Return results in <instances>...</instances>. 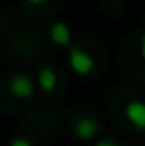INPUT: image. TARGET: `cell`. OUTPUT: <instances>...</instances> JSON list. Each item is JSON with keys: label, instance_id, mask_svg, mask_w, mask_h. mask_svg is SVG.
I'll return each instance as SVG.
<instances>
[{"label": "cell", "instance_id": "6da1fadb", "mask_svg": "<svg viewBox=\"0 0 145 146\" xmlns=\"http://www.w3.org/2000/svg\"><path fill=\"white\" fill-rule=\"evenodd\" d=\"M69 63H71V67L75 68L78 74H82V76L91 74V72L95 70V61H93V57H91L89 54H86L84 50L75 48V46H71Z\"/></svg>", "mask_w": 145, "mask_h": 146}, {"label": "cell", "instance_id": "277c9868", "mask_svg": "<svg viewBox=\"0 0 145 146\" xmlns=\"http://www.w3.org/2000/svg\"><path fill=\"white\" fill-rule=\"evenodd\" d=\"M76 135L80 137V139H91V137H95L97 135V131H99V128H97V122L95 120H91V118H80L78 122H76Z\"/></svg>", "mask_w": 145, "mask_h": 146}, {"label": "cell", "instance_id": "3957f363", "mask_svg": "<svg viewBox=\"0 0 145 146\" xmlns=\"http://www.w3.org/2000/svg\"><path fill=\"white\" fill-rule=\"evenodd\" d=\"M127 117L136 128L145 129V104L143 102H130L127 106Z\"/></svg>", "mask_w": 145, "mask_h": 146}, {"label": "cell", "instance_id": "9c48e42d", "mask_svg": "<svg viewBox=\"0 0 145 146\" xmlns=\"http://www.w3.org/2000/svg\"><path fill=\"white\" fill-rule=\"evenodd\" d=\"M32 4H39V2H45V0H30Z\"/></svg>", "mask_w": 145, "mask_h": 146}, {"label": "cell", "instance_id": "ba28073f", "mask_svg": "<svg viewBox=\"0 0 145 146\" xmlns=\"http://www.w3.org/2000/svg\"><path fill=\"white\" fill-rule=\"evenodd\" d=\"M142 56L145 59V35H142Z\"/></svg>", "mask_w": 145, "mask_h": 146}, {"label": "cell", "instance_id": "52a82bcc", "mask_svg": "<svg viewBox=\"0 0 145 146\" xmlns=\"http://www.w3.org/2000/svg\"><path fill=\"white\" fill-rule=\"evenodd\" d=\"M11 144H13V146H28L30 141H26V139H13Z\"/></svg>", "mask_w": 145, "mask_h": 146}, {"label": "cell", "instance_id": "7a4b0ae2", "mask_svg": "<svg viewBox=\"0 0 145 146\" xmlns=\"http://www.w3.org/2000/svg\"><path fill=\"white\" fill-rule=\"evenodd\" d=\"M9 89H11V93L19 98H30L34 94V83L28 76L17 74L9 80Z\"/></svg>", "mask_w": 145, "mask_h": 146}, {"label": "cell", "instance_id": "5b68a950", "mask_svg": "<svg viewBox=\"0 0 145 146\" xmlns=\"http://www.w3.org/2000/svg\"><path fill=\"white\" fill-rule=\"evenodd\" d=\"M50 37L54 43L62 44V46H71V32L63 22H56L50 30Z\"/></svg>", "mask_w": 145, "mask_h": 146}, {"label": "cell", "instance_id": "8992f818", "mask_svg": "<svg viewBox=\"0 0 145 146\" xmlns=\"http://www.w3.org/2000/svg\"><path fill=\"white\" fill-rule=\"evenodd\" d=\"M39 85L43 91H52L56 87V72L52 68L45 67L39 70Z\"/></svg>", "mask_w": 145, "mask_h": 146}]
</instances>
